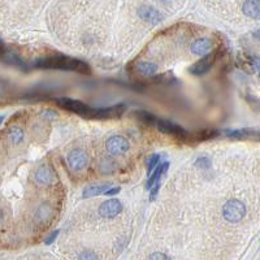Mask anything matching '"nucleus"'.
<instances>
[{"mask_svg": "<svg viewBox=\"0 0 260 260\" xmlns=\"http://www.w3.org/2000/svg\"><path fill=\"white\" fill-rule=\"evenodd\" d=\"M36 68H44V69H63V71H73L82 74H90L91 69L87 64L74 57L64 56V55H53L38 59L34 63Z\"/></svg>", "mask_w": 260, "mask_h": 260, "instance_id": "nucleus-1", "label": "nucleus"}, {"mask_svg": "<svg viewBox=\"0 0 260 260\" xmlns=\"http://www.w3.org/2000/svg\"><path fill=\"white\" fill-rule=\"evenodd\" d=\"M135 68L143 76H152L158 72V65H155L154 63H150V61H139V63H137Z\"/></svg>", "mask_w": 260, "mask_h": 260, "instance_id": "nucleus-18", "label": "nucleus"}, {"mask_svg": "<svg viewBox=\"0 0 260 260\" xmlns=\"http://www.w3.org/2000/svg\"><path fill=\"white\" fill-rule=\"evenodd\" d=\"M55 102L60 107H63V108L68 109L71 112L77 113V115H80L82 117H87V119H91L92 112H94V108H91L87 104H85V103L80 102V100H73V99L69 98H59Z\"/></svg>", "mask_w": 260, "mask_h": 260, "instance_id": "nucleus-3", "label": "nucleus"}, {"mask_svg": "<svg viewBox=\"0 0 260 260\" xmlns=\"http://www.w3.org/2000/svg\"><path fill=\"white\" fill-rule=\"evenodd\" d=\"M258 135H259V131H258V130L247 129V128L226 131V137L232 138V139H251V138H255V139H257Z\"/></svg>", "mask_w": 260, "mask_h": 260, "instance_id": "nucleus-12", "label": "nucleus"}, {"mask_svg": "<svg viewBox=\"0 0 260 260\" xmlns=\"http://www.w3.org/2000/svg\"><path fill=\"white\" fill-rule=\"evenodd\" d=\"M160 158H162L160 155H152L151 158L148 159V164H147V167H148L147 173L148 174H151L152 171H154V169L156 168L159 164H160Z\"/></svg>", "mask_w": 260, "mask_h": 260, "instance_id": "nucleus-24", "label": "nucleus"}, {"mask_svg": "<svg viewBox=\"0 0 260 260\" xmlns=\"http://www.w3.org/2000/svg\"><path fill=\"white\" fill-rule=\"evenodd\" d=\"M107 150L112 155H124L129 150V142L121 135H113L107 141Z\"/></svg>", "mask_w": 260, "mask_h": 260, "instance_id": "nucleus-8", "label": "nucleus"}, {"mask_svg": "<svg viewBox=\"0 0 260 260\" xmlns=\"http://www.w3.org/2000/svg\"><path fill=\"white\" fill-rule=\"evenodd\" d=\"M135 115H137V117L141 120L142 123H144L146 125H150V127H155L156 120H158V117L154 116L152 113L146 112V111H141V112L135 113Z\"/></svg>", "mask_w": 260, "mask_h": 260, "instance_id": "nucleus-23", "label": "nucleus"}, {"mask_svg": "<svg viewBox=\"0 0 260 260\" xmlns=\"http://www.w3.org/2000/svg\"><path fill=\"white\" fill-rule=\"evenodd\" d=\"M218 51H220V49H216V51H214V52L207 53L203 59L197 61V63L194 64V65H191L189 69L190 73L194 74V76H202V74H204L206 72L210 71V68L214 65L215 60H216V57H217Z\"/></svg>", "mask_w": 260, "mask_h": 260, "instance_id": "nucleus-4", "label": "nucleus"}, {"mask_svg": "<svg viewBox=\"0 0 260 260\" xmlns=\"http://www.w3.org/2000/svg\"><path fill=\"white\" fill-rule=\"evenodd\" d=\"M123 211V204L117 199H109L102 203L100 208H99V214L100 216L106 218H113L116 217L117 215L121 214Z\"/></svg>", "mask_w": 260, "mask_h": 260, "instance_id": "nucleus-9", "label": "nucleus"}, {"mask_svg": "<svg viewBox=\"0 0 260 260\" xmlns=\"http://www.w3.org/2000/svg\"><path fill=\"white\" fill-rule=\"evenodd\" d=\"M127 109V106L124 103H120L113 107L107 108H94L91 119H113V117L121 116Z\"/></svg>", "mask_w": 260, "mask_h": 260, "instance_id": "nucleus-7", "label": "nucleus"}, {"mask_svg": "<svg viewBox=\"0 0 260 260\" xmlns=\"http://www.w3.org/2000/svg\"><path fill=\"white\" fill-rule=\"evenodd\" d=\"M112 187V183H103V185H94V186H88L84 190L82 197L84 198H92L106 194L109 189Z\"/></svg>", "mask_w": 260, "mask_h": 260, "instance_id": "nucleus-14", "label": "nucleus"}, {"mask_svg": "<svg viewBox=\"0 0 260 260\" xmlns=\"http://www.w3.org/2000/svg\"><path fill=\"white\" fill-rule=\"evenodd\" d=\"M218 134H220V131L218 130H202V131H199V133L194 134V135H191V137H189L187 135V139L189 141H193V142H203V141H208V139H212V138L217 137Z\"/></svg>", "mask_w": 260, "mask_h": 260, "instance_id": "nucleus-16", "label": "nucleus"}, {"mask_svg": "<svg viewBox=\"0 0 260 260\" xmlns=\"http://www.w3.org/2000/svg\"><path fill=\"white\" fill-rule=\"evenodd\" d=\"M59 236V230H55L53 233H51L48 237H47L46 239V245H51V243H53V241L56 239V237Z\"/></svg>", "mask_w": 260, "mask_h": 260, "instance_id": "nucleus-30", "label": "nucleus"}, {"mask_svg": "<svg viewBox=\"0 0 260 260\" xmlns=\"http://www.w3.org/2000/svg\"><path fill=\"white\" fill-rule=\"evenodd\" d=\"M259 12H260V3L257 0H253V1H246L243 4V13L249 16L251 18H258L259 17Z\"/></svg>", "mask_w": 260, "mask_h": 260, "instance_id": "nucleus-17", "label": "nucleus"}, {"mask_svg": "<svg viewBox=\"0 0 260 260\" xmlns=\"http://www.w3.org/2000/svg\"><path fill=\"white\" fill-rule=\"evenodd\" d=\"M151 189L152 190H151V194H150V199H151V201H155V199H156V197H158L159 190H160V182L155 183Z\"/></svg>", "mask_w": 260, "mask_h": 260, "instance_id": "nucleus-29", "label": "nucleus"}, {"mask_svg": "<svg viewBox=\"0 0 260 260\" xmlns=\"http://www.w3.org/2000/svg\"><path fill=\"white\" fill-rule=\"evenodd\" d=\"M51 217H52V208H51V206L47 203L42 204V206L38 208V211H37L36 218L39 222H46L48 221Z\"/></svg>", "mask_w": 260, "mask_h": 260, "instance_id": "nucleus-19", "label": "nucleus"}, {"mask_svg": "<svg viewBox=\"0 0 260 260\" xmlns=\"http://www.w3.org/2000/svg\"><path fill=\"white\" fill-rule=\"evenodd\" d=\"M67 162L68 166L71 167L73 171H81V169H84L85 167L87 166L88 156L84 150L76 148V150H73V151L68 154Z\"/></svg>", "mask_w": 260, "mask_h": 260, "instance_id": "nucleus-6", "label": "nucleus"}, {"mask_svg": "<svg viewBox=\"0 0 260 260\" xmlns=\"http://www.w3.org/2000/svg\"><path fill=\"white\" fill-rule=\"evenodd\" d=\"M78 260H98V257L94 251H90V250H85L80 254V258Z\"/></svg>", "mask_w": 260, "mask_h": 260, "instance_id": "nucleus-25", "label": "nucleus"}, {"mask_svg": "<svg viewBox=\"0 0 260 260\" xmlns=\"http://www.w3.org/2000/svg\"><path fill=\"white\" fill-rule=\"evenodd\" d=\"M34 179L41 186H49L55 182V173L49 167L41 166L34 173Z\"/></svg>", "mask_w": 260, "mask_h": 260, "instance_id": "nucleus-10", "label": "nucleus"}, {"mask_svg": "<svg viewBox=\"0 0 260 260\" xmlns=\"http://www.w3.org/2000/svg\"><path fill=\"white\" fill-rule=\"evenodd\" d=\"M148 260H171V258L167 257L166 254L163 253H154L150 255Z\"/></svg>", "mask_w": 260, "mask_h": 260, "instance_id": "nucleus-27", "label": "nucleus"}, {"mask_svg": "<svg viewBox=\"0 0 260 260\" xmlns=\"http://www.w3.org/2000/svg\"><path fill=\"white\" fill-rule=\"evenodd\" d=\"M116 168L117 164L112 158H104L102 160V163H100V171H102V173H104V174H111V173H113L116 171Z\"/></svg>", "mask_w": 260, "mask_h": 260, "instance_id": "nucleus-20", "label": "nucleus"}, {"mask_svg": "<svg viewBox=\"0 0 260 260\" xmlns=\"http://www.w3.org/2000/svg\"><path fill=\"white\" fill-rule=\"evenodd\" d=\"M120 193V187H111L106 193L107 197H112V195H116V194Z\"/></svg>", "mask_w": 260, "mask_h": 260, "instance_id": "nucleus-31", "label": "nucleus"}, {"mask_svg": "<svg viewBox=\"0 0 260 260\" xmlns=\"http://www.w3.org/2000/svg\"><path fill=\"white\" fill-rule=\"evenodd\" d=\"M195 167H198V168H210L211 167V160L206 158V156H202V158L195 160Z\"/></svg>", "mask_w": 260, "mask_h": 260, "instance_id": "nucleus-26", "label": "nucleus"}, {"mask_svg": "<svg viewBox=\"0 0 260 260\" xmlns=\"http://www.w3.org/2000/svg\"><path fill=\"white\" fill-rule=\"evenodd\" d=\"M42 117L43 119L53 120L57 117V112H55V111H52V109H46V111H43L42 112Z\"/></svg>", "mask_w": 260, "mask_h": 260, "instance_id": "nucleus-28", "label": "nucleus"}, {"mask_svg": "<svg viewBox=\"0 0 260 260\" xmlns=\"http://www.w3.org/2000/svg\"><path fill=\"white\" fill-rule=\"evenodd\" d=\"M4 59H5V61H7V63L13 64V65H16V67L24 69V71L26 69L24 61H22V60L20 59V56H18V55H16L14 52H5L4 53Z\"/></svg>", "mask_w": 260, "mask_h": 260, "instance_id": "nucleus-22", "label": "nucleus"}, {"mask_svg": "<svg viewBox=\"0 0 260 260\" xmlns=\"http://www.w3.org/2000/svg\"><path fill=\"white\" fill-rule=\"evenodd\" d=\"M155 127L158 128L162 133L169 134V135H173V137H178V138H187L189 134L186 133V130L181 128L179 125L174 123H171L168 120H162L158 119L156 120V124Z\"/></svg>", "mask_w": 260, "mask_h": 260, "instance_id": "nucleus-5", "label": "nucleus"}, {"mask_svg": "<svg viewBox=\"0 0 260 260\" xmlns=\"http://www.w3.org/2000/svg\"><path fill=\"white\" fill-rule=\"evenodd\" d=\"M168 168H169V163L168 162L159 164L158 168H156V171H155V172L152 173V176L148 178L147 183H146V187H147V189H151L155 183L160 182V178H162V176L164 174V173H167Z\"/></svg>", "mask_w": 260, "mask_h": 260, "instance_id": "nucleus-15", "label": "nucleus"}, {"mask_svg": "<svg viewBox=\"0 0 260 260\" xmlns=\"http://www.w3.org/2000/svg\"><path fill=\"white\" fill-rule=\"evenodd\" d=\"M222 215L224 218L229 222H239L245 216H246V206L241 201L232 199L225 203L222 208Z\"/></svg>", "mask_w": 260, "mask_h": 260, "instance_id": "nucleus-2", "label": "nucleus"}, {"mask_svg": "<svg viewBox=\"0 0 260 260\" xmlns=\"http://www.w3.org/2000/svg\"><path fill=\"white\" fill-rule=\"evenodd\" d=\"M138 16L146 22H151V24H159L163 21V16L159 11H156L155 8L148 7V5H143L138 9Z\"/></svg>", "mask_w": 260, "mask_h": 260, "instance_id": "nucleus-11", "label": "nucleus"}, {"mask_svg": "<svg viewBox=\"0 0 260 260\" xmlns=\"http://www.w3.org/2000/svg\"><path fill=\"white\" fill-rule=\"evenodd\" d=\"M8 137H9V139H11V142L13 144H20L24 141V131H22L21 128L13 127L9 129Z\"/></svg>", "mask_w": 260, "mask_h": 260, "instance_id": "nucleus-21", "label": "nucleus"}, {"mask_svg": "<svg viewBox=\"0 0 260 260\" xmlns=\"http://www.w3.org/2000/svg\"><path fill=\"white\" fill-rule=\"evenodd\" d=\"M0 46H1V39H0Z\"/></svg>", "mask_w": 260, "mask_h": 260, "instance_id": "nucleus-34", "label": "nucleus"}, {"mask_svg": "<svg viewBox=\"0 0 260 260\" xmlns=\"http://www.w3.org/2000/svg\"><path fill=\"white\" fill-rule=\"evenodd\" d=\"M3 218H4V215H3V212L0 211V224L3 222Z\"/></svg>", "mask_w": 260, "mask_h": 260, "instance_id": "nucleus-32", "label": "nucleus"}, {"mask_svg": "<svg viewBox=\"0 0 260 260\" xmlns=\"http://www.w3.org/2000/svg\"><path fill=\"white\" fill-rule=\"evenodd\" d=\"M212 49V41L208 38H199L191 44V51L195 55H207Z\"/></svg>", "mask_w": 260, "mask_h": 260, "instance_id": "nucleus-13", "label": "nucleus"}, {"mask_svg": "<svg viewBox=\"0 0 260 260\" xmlns=\"http://www.w3.org/2000/svg\"><path fill=\"white\" fill-rule=\"evenodd\" d=\"M3 116H0V125H1V123H3Z\"/></svg>", "mask_w": 260, "mask_h": 260, "instance_id": "nucleus-33", "label": "nucleus"}]
</instances>
